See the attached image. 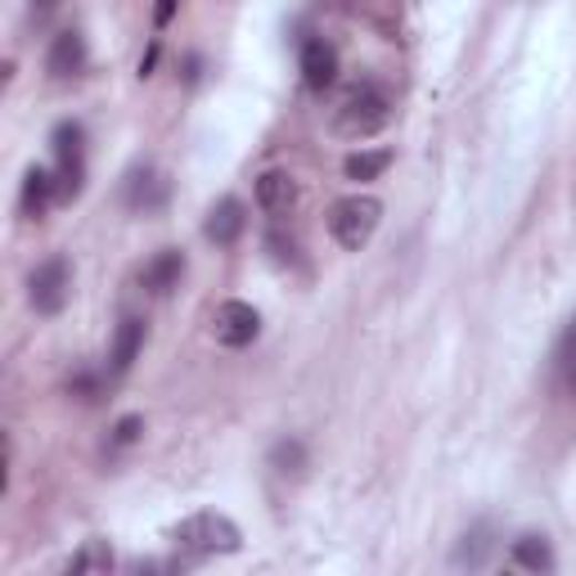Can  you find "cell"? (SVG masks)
I'll return each instance as SVG.
<instances>
[{
  "mask_svg": "<svg viewBox=\"0 0 576 576\" xmlns=\"http://www.w3.org/2000/svg\"><path fill=\"white\" fill-rule=\"evenodd\" d=\"M491 554H495V541H491V532L486 527H473L460 545H455V554H451V563L455 567H469V572H477V567H486L491 563Z\"/></svg>",
  "mask_w": 576,
  "mask_h": 576,
  "instance_id": "obj_17",
  "label": "cell"
},
{
  "mask_svg": "<svg viewBox=\"0 0 576 576\" xmlns=\"http://www.w3.org/2000/svg\"><path fill=\"white\" fill-rule=\"evenodd\" d=\"M181 275H185V253L181 248H163L150 266L140 270V288L150 298H167L172 288H181Z\"/></svg>",
  "mask_w": 576,
  "mask_h": 576,
  "instance_id": "obj_12",
  "label": "cell"
},
{
  "mask_svg": "<svg viewBox=\"0 0 576 576\" xmlns=\"http://www.w3.org/2000/svg\"><path fill=\"white\" fill-rule=\"evenodd\" d=\"M59 6H63V0H28V19H32L37 28H45V23L59 14Z\"/></svg>",
  "mask_w": 576,
  "mask_h": 576,
  "instance_id": "obj_21",
  "label": "cell"
},
{
  "mask_svg": "<svg viewBox=\"0 0 576 576\" xmlns=\"http://www.w3.org/2000/svg\"><path fill=\"white\" fill-rule=\"evenodd\" d=\"M212 333H216V342H222V347L244 351V347H253L257 333H261V311H257L253 302L230 298V302L216 307V316H212Z\"/></svg>",
  "mask_w": 576,
  "mask_h": 576,
  "instance_id": "obj_6",
  "label": "cell"
},
{
  "mask_svg": "<svg viewBox=\"0 0 576 576\" xmlns=\"http://www.w3.org/2000/svg\"><path fill=\"white\" fill-rule=\"evenodd\" d=\"M514 563L527 567V572H554V567H558L549 536H536V532H527V536L514 541Z\"/></svg>",
  "mask_w": 576,
  "mask_h": 576,
  "instance_id": "obj_15",
  "label": "cell"
},
{
  "mask_svg": "<svg viewBox=\"0 0 576 576\" xmlns=\"http://www.w3.org/2000/svg\"><path fill=\"white\" fill-rule=\"evenodd\" d=\"M59 198V185H54V172L45 167H28L23 172V189H19V212L28 216V222H41V216L50 212V203Z\"/></svg>",
  "mask_w": 576,
  "mask_h": 576,
  "instance_id": "obj_13",
  "label": "cell"
},
{
  "mask_svg": "<svg viewBox=\"0 0 576 576\" xmlns=\"http://www.w3.org/2000/svg\"><path fill=\"white\" fill-rule=\"evenodd\" d=\"M198 78H203V59H198V54H189V59H185V82L194 86Z\"/></svg>",
  "mask_w": 576,
  "mask_h": 576,
  "instance_id": "obj_25",
  "label": "cell"
},
{
  "mask_svg": "<svg viewBox=\"0 0 576 576\" xmlns=\"http://www.w3.org/2000/svg\"><path fill=\"white\" fill-rule=\"evenodd\" d=\"M392 122V95L379 82H356L333 109V131L347 140H370Z\"/></svg>",
  "mask_w": 576,
  "mask_h": 576,
  "instance_id": "obj_1",
  "label": "cell"
},
{
  "mask_svg": "<svg viewBox=\"0 0 576 576\" xmlns=\"http://www.w3.org/2000/svg\"><path fill=\"white\" fill-rule=\"evenodd\" d=\"M392 150H356V154H347V163H342V172H347V181H379L388 167H392Z\"/></svg>",
  "mask_w": 576,
  "mask_h": 576,
  "instance_id": "obj_16",
  "label": "cell"
},
{
  "mask_svg": "<svg viewBox=\"0 0 576 576\" xmlns=\"http://www.w3.org/2000/svg\"><path fill=\"white\" fill-rule=\"evenodd\" d=\"M176 545L189 558H222V554H239L244 549V532L235 518L216 514V510H198L176 527Z\"/></svg>",
  "mask_w": 576,
  "mask_h": 576,
  "instance_id": "obj_2",
  "label": "cell"
},
{
  "mask_svg": "<svg viewBox=\"0 0 576 576\" xmlns=\"http://www.w3.org/2000/svg\"><path fill=\"white\" fill-rule=\"evenodd\" d=\"M68 392L78 397V401H95V392H100V379H95V374H78V379L68 383Z\"/></svg>",
  "mask_w": 576,
  "mask_h": 576,
  "instance_id": "obj_22",
  "label": "cell"
},
{
  "mask_svg": "<svg viewBox=\"0 0 576 576\" xmlns=\"http://www.w3.org/2000/svg\"><path fill=\"white\" fill-rule=\"evenodd\" d=\"M72 298V261L68 257H45L28 275V307L37 316H59Z\"/></svg>",
  "mask_w": 576,
  "mask_h": 576,
  "instance_id": "obj_5",
  "label": "cell"
},
{
  "mask_svg": "<svg viewBox=\"0 0 576 576\" xmlns=\"http://www.w3.org/2000/svg\"><path fill=\"white\" fill-rule=\"evenodd\" d=\"M140 351H144V320H140V316H126V320L117 325V333H113V347H109V374H113V379L131 374V366L140 360Z\"/></svg>",
  "mask_w": 576,
  "mask_h": 576,
  "instance_id": "obj_14",
  "label": "cell"
},
{
  "mask_svg": "<svg viewBox=\"0 0 576 576\" xmlns=\"http://www.w3.org/2000/svg\"><path fill=\"white\" fill-rule=\"evenodd\" d=\"M302 82L311 95H325L333 82H338V50L329 41H307L302 45Z\"/></svg>",
  "mask_w": 576,
  "mask_h": 576,
  "instance_id": "obj_11",
  "label": "cell"
},
{
  "mask_svg": "<svg viewBox=\"0 0 576 576\" xmlns=\"http://www.w3.org/2000/svg\"><path fill=\"white\" fill-rule=\"evenodd\" d=\"M109 567H113L109 541H86L78 554H72V563H68V572H78V576H86V572H109Z\"/></svg>",
  "mask_w": 576,
  "mask_h": 576,
  "instance_id": "obj_19",
  "label": "cell"
},
{
  "mask_svg": "<svg viewBox=\"0 0 576 576\" xmlns=\"http://www.w3.org/2000/svg\"><path fill=\"white\" fill-rule=\"evenodd\" d=\"M257 207L266 216H288L298 207V181L294 172H284V167H270L257 176Z\"/></svg>",
  "mask_w": 576,
  "mask_h": 576,
  "instance_id": "obj_9",
  "label": "cell"
},
{
  "mask_svg": "<svg viewBox=\"0 0 576 576\" xmlns=\"http://www.w3.org/2000/svg\"><path fill=\"white\" fill-rule=\"evenodd\" d=\"M244 226H248V207L230 194V198H222L212 212H207V222H203V235L216 244V248H230V244H239V235H244Z\"/></svg>",
  "mask_w": 576,
  "mask_h": 576,
  "instance_id": "obj_10",
  "label": "cell"
},
{
  "mask_svg": "<svg viewBox=\"0 0 576 576\" xmlns=\"http://www.w3.org/2000/svg\"><path fill=\"white\" fill-rule=\"evenodd\" d=\"M270 469L284 473V477H302V469H307V446H302L298 438L275 442V451H270Z\"/></svg>",
  "mask_w": 576,
  "mask_h": 576,
  "instance_id": "obj_18",
  "label": "cell"
},
{
  "mask_svg": "<svg viewBox=\"0 0 576 576\" xmlns=\"http://www.w3.org/2000/svg\"><path fill=\"white\" fill-rule=\"evenodd\" d=\"M50 150H54V185H59V203H72L86 189V126L63 117L50 131Z\"/></svg>",
  "mask_w": 576,
  "mask_h": 576,
  "instance_id": "obj_4",
  "label": "cell"
},
{
  "mask_svg": "<svg viewBox=\"0 0 576 576\" xmlns=\"http://www.w3.org/2000/svg\"><path fill=\"white\" fill-rule=\"evenodd\" d=\"M122 198H126L131 212L154 216V212H163V203H167V176H158L150 163H140V167L126 172V181H122Z\"/></svg>",
  "mask_w": 576,
  "mask_h": 576,
  "instance_id": "obj_7",
  "label": "cell"
},
{
  "mask_svg": "<svg viewBox=\"0 0 576 576\" xmlns=\"http://www.w3.org/2000/svg\"><path fill=\"white\" fill-rule=\"evenodd\" d=\"M144 438V414H122L117 423H113V438H109V451H126V446H135Z\"/></svg>",
  "mask_w": 576,
  "mask_h": 576,
  "instance_id": "obj_20",
  "label": "cell"
},
{
  "mask_svg": "<svg viewBox=\"0 0 576 576\" xmlns=\"http://www.w3.org/2000/svg\"><path fill=\"white\" fill-rule=\"evenodd\" d=\"M82 68H86V37L78 28H63L45 50V72L54 82H68V78H78Z\"/></svg>",
  "mask_w": 576,
  "mask_h": 576,
  "instance_id": "obj_8",
  "label": "cell"
},
{
  "mask_svg": "<svg viewBox=\"0 0 576 576\" xmlns=\"http://www.w3.org/2000/svg\"><path fill=\"white\" fill-rule=\"evenodd\" d=\"M158 59H163V41H150V50H144V59H140V78H154Z\"/></svg>",
  "mask_w": 576,
  "mask_h": 576,
  "instance_id": "obj_23",
  "label": "cell"
},
{
  "mask_svg": "<svg viewBox=\"0 0 576 576\" xmlns=\"http://www.w3.org/2000/svg\"><path fill=\"white\" fill-rule=\"evenodd\" d=\"M572 342H576V329H572ZM567 379H572V388H576V351L567 356Z\"/></svg>",
  "mask_w": 576,
  "mask_h": 576,
  "instance_id": "obj_26",
  "label": "cell"
},
{
  "mask_svg": "<svg viewBox=\"0 0 576 576\" xmlns=\"http://www.w3.org/2000/svg\"><path fill=\"white\" fill-rule=\"evenodd\" d=\"M176 6H181V0H158V6H154V28H167L176 19Z\"/></svg>",
  "mask_w": 576,
  "mask_h": 576,
  "instance_id": "obj_24",
  "label": "cell"
},
{
  "mask_svg": "<svg viewBox=\"0 0 576 576\" xmlns=\"http://www.w3.org/2000/svg\"><path fill=\"white\" fill-rule=\"evenodd\" d=\"M379 226H383V203L374 194H347V198H338L329 207V235L347 253L370 248V239L379 235Z\"/></svg>",
  "mask_w": 576,
  "mask_h": 576,
  "instance_id": "obj_3",
  "label": "cell"
}]
</instances>
